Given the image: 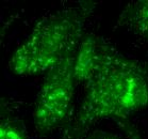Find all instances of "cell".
Wrapping results in <instances>:
<instances>
[{
    "mask_svg": "<svg viewBox=\"0 0 148 139\" xmlns=\"http://www.w3.org/2000/svg\"><path fill=\"white\" fill-rule=\"evenodd\" d=\"M148 106V77L142 65L102 39L97 61L69 136L77 139L97 121L125 120Z\"/></svg>",
    "mask_w": 148,
    "mask_h": 139,
    "instance_id": "6da1fadb",
    "label": "cell"
},
{
    "mask_svg": "<svg viewBox=\"0 0 148 139\" xmlns=\"http://www.w3.org/2000/svg\"><path fill=\"white\" fill-rule=\"evenodd\" d=\"M90 139H117V138H116L115 136L111 135V134H108V133L97 132V133H95Z\"/></svg>",
    "mask_w": 148,
    "mask_h": 139,
    "instance_id": "ba28073f",
    "label": "cell"
},
{
    "mask_svg": "<svg viewBox=\"0 0 148 139\" xmlns=\"http://www.w3.org/2000/svg\"><path fill=\"white\" fill-rule=\"evenodd\" d=\"M115 122L117 123V125L121 129V131L127 135L129 139H145L143 138L136 129H134L131 125H129V123L126 122V120H116Z\"/></svg>",
    "mask_w": 148,
    "mask_h": 139,
    "instance_id": "52a82bcc",
    "label": "cell"
},
{
    "mask_svg": "<svg viewBox=\"0 0 148 139\" xmlns=\"http://www.w3.org/2000/svg\"><path fill=\"white\" fill-rule=\"evenodd\" d=\"M0 139H31L19 120L2 115L0 123Z\"/></svg>",
    "mask_w": 148,
    "mask_h": 139,
    "instance_id": "8992f818",
    "label": "cell"
},
{
    "mask_svg": "<svg viewBox=\"0 0 148 139\" xmlns=\"http://www.w3.org/2000/svg\"><path fill=\"white\" fill-rule=\"evenodd\" d=\"M79 44L74 45L46 74L37 93L33 111L34 127L42 136L60 127L68 118L74 98L75 62Z\"/></svg>",
    "mask_w": 148,
    "mask_h": 139,
    "instance_id": "3957f363",
    "label": "cell"
},
{
    "mask_svg": "<svg viewBox=\"0 0 148 139\" xmlns=\"http://www.w3.org/2000/svg\"><path fill=\"white\" fill-rule=\"evenodd\" d=\"M97 3L81 1L40 18L12 55L9 68L18 76L47 73L83 37L84 24Z\"/></svg>",
    "mask_w": 148,
    "mask_h": 139,
    "instance_id": "7a4b0ae2",
    "label": "cell"
},
{
    "mask_svg": "<svg viewBox=\"0 0 148 139\" xmlns=\"http://www.w3.org/2000/svg\"><path fill=\"white\" fill-rule=\"evenodd\" d=\"M117 26L125 27L148 41V0H136L121 11Z\"/></svg>",
    "mask_w": 148,
    "mask_h": 139,
    "instance_id": "5b68a950",
    "label": "cell"
},
{
    "mask_svg": "<svg viewBox=\"0 0 148 139\" xmlns=\"http://www.w3.org/2000/svg\"><path fill=\"white\" fill-rule=\"evenodd\" d=\"M100 37L94 34H84L78 47L75 62V78L78 84H88L93 75L98 55Z\"/></svg>",
    "mask_w": 148,
    "mask_h": 139,
    "instance_id": "277c9868",
    "label": "cell"
}]
</instances>
